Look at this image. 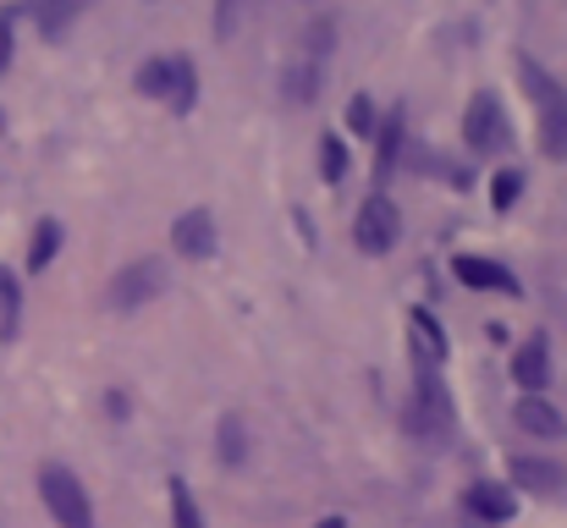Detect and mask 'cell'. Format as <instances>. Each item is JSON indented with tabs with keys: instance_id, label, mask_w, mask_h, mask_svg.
Masks as SVG:
<instances>
[{
	"instance_id": "cell-12",
	"label": "cell",
	"mask_w": 567,
	"mask_h": 528,
	"mask_svg": "<svg viewBox=\"0 0 567 528\" xmlns=\"http://www.w3.org/2000/svg\"><path fill=\"white\" fill-rule=\"evenodd\" d=\"M408 331H413V352H419V363H441V358H446V337H441V325H435L424 309H413Z\"/></svg>"
},
{
	"instance_id": "cell-23",
	"label": "cell",
	"mask_w": 567,
	"mask_h": 528,
	"mask_svg": "<svg viewBox=\"0 0 567 528\" xmlns=\"http://www.w3.org/2000/svg\"><path fill=\"white\" fill-rule=\"evenodd\" d=\"M172 66H177V77H172V105H177V111H188L193 89H198V83H193V66L188 61H172Z\"/></svg>"
},
{
	"instance_id": "cell-20",
	"label": "cell",
	"mask_w": 567,
	"mask_h": 528,
	"mask_svg": "<svg viewBox=\"0 0 567 528\" xmlns=\"http://www.w3.org/2000/svg\"><path fill=\"white\" fill-rule=\"evenodd\" d=\"M17 309H22V298H17V281L0 270V337H11V331H17Z\"/></svg>"
},
{
	"instance_id": "cell-18",
	"label": "cell",
	"mask_w": 567,
	"mask_h": 528,
	"mask_svg": "<svg viewBox=\"0 0 567 528\" xmlns=\"http://www.w3.org/2000/svg\"><path fill=\"white\" fill-rule=\"evenodd\" d=\"M172 528H204V518H198V507H193L183 479H172Z\"/></svg>"
},
{
	"instance_id": "cell-22",
	"label": "cell",
	"mask_w": 567,
	"mask_h": 528,
	"mask_svg": "<svg viewBox=\"0 0 567 528\" xmlns=\"http://www.w3.org/2000/svg\"><path fill=\"white\" fill-rule=\"evenodd\" d=\"M243 452H248V446H243V418H226V424H220V457H226V463H243Z\"/></svg>"
},
{
	"instance_id": "cell-26",
	"label": "cell",
	"mask_w": 567,
	"mask_h": 528,
	"mask_svg": "<svg viewBox=\"0 0 567 528\" xmlns=\"http://www.w3.org/2000/svg\"><path fill=\"white\" fill-rule=\"evenodd\" d=\"M315 528H348V524L342 518H326V524H315Z\"/></svg>"
},
{
	"instance_id": "cell-25",
	"label": "cell",
	"mask_w": 567,
	"mask_h": 528,
	"mask_svg": "<svg viewBox=\"0 0 567 528\" xmlns=\"http://www.w3.org/2000/svg\"><path fill=\"white\" fill-rule=\"evenodd\" d=\"M11 61V17H0V66Z\"/></svg>"
},
{
	"instance_id": "cell-2",
	"label": "cell",
	"mask_w": 567,
	"mask_h": 528,
	"mask_svg": "<svg viewBox=\"0 0 567 528\" xmlns=\"http://www.w3.org/2000/svg\"><path fill=\"white\" fill-rule=\"evenodd\" d=\"M161 292H166V265H161V259H133V265H122V276L111 281L105 303H111L116 314H133V309L155 303Z\"/></svg>"
},
{
	"instance_id": "cell-27",
	"label": "cell",
	"mask_w": 567,
	"mask_h": 528,
	"mask_svg": "<svg viewBox=\"0 0 567 528\" xmlns=\"http://www.w3.org/2000/svg\"><path fill=\"white\" fill-rule=\"evenodd\" d=\"M0 127H6V122H0Z\"/></svg>"
},
{
	"instance_id": "cell-5",
	"label": "cell",
	"mask_w": 567,
	"mask_h": 528,
	"mask_svg": "<svg viewBox=\"0 0 567 528\" xmlns=\"http://www.w3.org/2000/svg\"><path fill=\"white\" fill-rule=\"evenodd\" d=\"M452 270H457V281L474 287V292H518V276H513L507 265H496V259H474V253H463Z\"/></svg>"
},
{
	"instance_id": "cell-13",
	"label": "cell",
	"mask_w": 567,
	"mask_h": 528,
	"mask_svg": "<svg viewBox=\"0 0 567 528\" xmlns=\"http://www.w3.org/2000/svg\"><path fill=\"white\" fill-rule=\"evenodd\" d=\"M83 6H89V0H39V33H44V39H61Z\"/></svg>"
},
{
	"instance_id": "cell-8",
	"label": "cell",
	"mask_w": 567,
	"mask_h": 528,
	"mask_svg": "<svg viewBox=\"0 0 567 528\" xmlns=\"http://www.w3.org/2000/svg\"><path fill=\"white\" fill-rule=\"evenodd\" d=\"M513 485H524L535 496H557V490H567V468L546 463V457H513Z\"/></svg>"
},
{
	"instance_id": "cell-4",
	"label": "cell",
	"mask_w": 567,
	"mask_h": 528,
	"mask_svg": "<svg viewBox=\"0 0 567 528\" xmlns=\"http://www.w3.org/2000/svg\"><path fill=\"white\" fill-rule=\"evenodd\" d=\"M353 237H359L364 253H391V248H396V237H402V215H396V204H391L385 193H370V198H364Z\"/></svg>"
},
{
	"instance_id": "cell-7",
	"label": "cell",
	"mask_w": 567,
	"mask_h": 528,
	"mask_svg": "<svg viewBox=\"0 0 567 528\" xmlns=\"http://www.w3.org/2000/svg\"><path fill=\"white\" fill-rule=\"evenodd\" d=\"M172 242H177L183 259H209V253H215V220H209V209H188V215L172 226Z\"/></svg>"
},
{
	"instance_id": "cell-15",
	"label": "cell",
	"mask_w": 567,
	"mask_h": 528,
	"mask_svg": "<svg viewBox=\"0 0 567 528\" xmlns=\"http://www.w3.org/2000/svg\"><path fill=\"white\" fill-rule=\"evenodd\" d=\"M396 149H402V111H391V116H385V127H380V155H375L380 182L396 172Z\"/></svg>"
},
{
	"instance_id": "cell-24",
	"label": "cell",
	"mask_w": 567,
	"mask_h": 528,
	"mask_svg": "<svg viewBox=\"0 0 567 528\" xmlns=\"http://www.w3.org/2000/svg\"><path fill=\"white\" fill-rule=\"evenodd\" d=\"M348 122H353V133H370V127H375V105H370V100H353Z\"/></svg>"
},
{
	"instance_id": "cell-1",
	"label": "cell",
	"mask_w": 567,
	"mask_h": 528,
	"mask_svg": "<svg viewBox=\"0 0 567 528\" xmlns=\"http://www.w3.org/2000/svg\"><path fill=\"white\" fill-rule=\"evenodd\" d=\"M39 496H44V507H50V518L61 528H94V507H89V490L78 485V474L72 468H44L39 474Z\"/></svg>"
},
{
	"instance_id": "cell-10",
	"label": "cell",
	"mask_w": 567,
	"mask_h": 528,
	"mask_svg": "<svg viewBox=\"0 0 567 528\" xmlns=\"http://www.w3.org/2000/svg\"><path fill=\"white\" fill-rule=\"evenodd\" d=\"M518 77H524V89H529V100H535V111L546 116V111H563V89H557V77L540 66V61H529V55H518Z\"/></svg>"
},
{
	"instance_id": "cell-11",
	"label": "cell",
	"mask_w": 567,
	"mask_h": 528,
	"mask_svg": "<svg viewBox=\"0 0 567 528\" xmlns=\"http://www.w3.org/2000/svg\"><path fill=\"white\" fill-rule=\"evenodd\" d=\"M513 380H518L524 391H546V380H551V358H546V342H524V348L513 352Z\"/></svg>"
},
{
	"instance_id": "cell-14",
	"label": "cell",
	"mask_w": 567,
	"mask_h": 528,
	"mask_svg": "<svg viewBox=\"0 0 567 528\" xmlns=\"http://www.w3.org/2000/svg\"><path fill=\"white\" fill-rule=\"evenodd\" d=\"M172 77H177V66H172L166 55H155V61L138 66V94H144V100H166V94H172Z\"/></svg>"
},
{
	"instance_id": "cell-21",
	"label": "cell",
	"mask_w": 567,
	"mask_h": 528,
	"mask_svg": "<svg viewBox=\"0 0 567 528\" xmlns=\"http://www.w3.org/2000/svg\"><path fill=\"white\" fill-rule=\"evenodd\" d=\"M320 172H326V182H342V176H348V149H342V138H326V144H320Z\"/></svg>"
},
{
	"instance_id": "cell-19",
	"label": "cell",
	"mask_w": 567,
	"mask_h": 528,
	"mask_svg": "<svg viewBox=\"0 0 567 528\" xmlns=\"http://www.w3.org/2000/svg\"><path fill=\"white\" fill-rule=\"evenodd\" d=\"M518 193H524V172H496V182H491V204L496 209H513Z\"/></svg>"
},
{
	"instance_id": "cell-16",
	"label": "cell",
	"mask_w": 567,
	"mask_h": 528,
	"mask_svg": "<svg viewBox=\"0 0 567 528\" xmlns=\"http://www.w3.org/2000/svg\"><path fill=\"white\" fill-rule=\"evenodd\" d=\"M55 248H61V226H55V220H39L33 248H28V265H33V270H44V265L55 259Z\"/></svg>"
},
{
	"instance_id": "cell-3",
	"label": "cell",
	"mask_w": 567,
	"mask_h": 528,
	"mask_svg": "<svg viewBox=\"0 0 567 528\" xmlns=\"http://www.w3.org/2000/svg\"><path fill=\"white\" fill-rule=\"evenodd\" d=\"M463 138H468V149L474 155H502L507 149V116H502V105H496V94H474L468 100V111H463Z\"/></svg>"
},
{
	"instance_id": "cell-9",
	"label": "cell",
	"mask_w": 567,
	"mask_h": 528,
	"mask_svg": "<svg viewBox=\"0 0 567 528\" xmlns=\"http://www.w3.org/2000/svg\"><path fill=\"white\" fill-rule=\"evenodd\" d=\"M468 513L485 518V524H507V518L518 513V496H513L507 485H496V479H480V485L468 490Z\"/></svg>"
},
{
	"instance_id": "cell-6",
	"label": "cell",
	"mask_w": 567,
	"mask_h": 528,
	"mask_svg": "<svg viewBox=\"0 0 567 528\" xmlns=\"http://www.w3.org/2000/svg\"><path fill=\"white\" fill-rule=\"evenodd\" d=\"M513 418H518V429L524 435H535V441H557L567 424H563V413L540 396V391H529V396H518V407H513Z\"/></svg>"
},
{
	"instance_id": "cell-17",
	"label": "cell",
	"mask_w": 567,
	"mask_h": 528,
	"mask_svg": "<svg viewBox=\"0 0 567 528\" xmlns=\"http://www.w3.org/2000/svg\"><path fill=\"white\" fill-rule=\"evenodd\" d=\"M259 0H215V33L220 39H237V28H243V17L254 11Z\"/></svg>"
}]
</instances>
